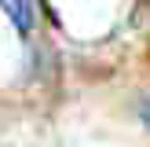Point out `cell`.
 <instances>
[{
	"mask_svg": "<svg viewBox=\"0 0 150 147\" xmlns=\"http://www.w3.org/2000/svg\"><path fill=\"white\" fill-rule=\"evenodd\" d=\"M143 121H146V125H150V99H146V103H143Z\"/></svg>",
	"mask_w": 150,
	"mask_h": 147,
	"instance_id": "cell-2",
	"label": "cell"
},
{
	"mask_svg": "<svg viewBox=\"0 0 150 147\" xmlns=\"http://www.w3.org/2000/svg\"><path fill=\"white\" fill-rule=\"evenodd\" d=\"M0 7H4V15L15 22L18 33H29V29H33V7H29V0H0Z\"/></svg>",
	"mask_w": 150,
	"mask_h": 147,
	"instance_id": "cell-1",
	"label": "cell"
}]
</instances>
